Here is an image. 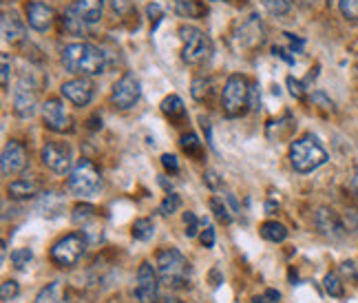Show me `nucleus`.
<instances>
[{"label": "nucleus", "mask_w": 358, "mask_h": 303, "mask_svg": "<svg viewBox=\"0 0 358 303\" xmlns=\"http://www.w3.org/2000/svg\"><path fill=\"white\" fill-rule=\"evenodd\" d=\"M62 66L69 73L91 78V76L104 73L106 60H104V53L95 45L73 43V45H66L62 49Z\"/></svg>", "instance_id": "obj_1"}, {"label": "nucleus", "mask_w": 358, "mask_h": 303, "mask_svg": "<svg viewBox=\"0 0 358 303\" xmlns=\"http://www.w3.org/2000/svg\"><path fill=\"white\" fill-rule=\"evenodd\" d=\"M157 272L164 286L169 288H186L190 281V261L177 251V248H164L157 253Z\"/></svg>", "instance_id": "obj_2"}, {"label": "nucleus", "mask_w": 358, "mask_h": 303, "mask_svg": "<svg viewBox=\"0 0 358 303\" xmlns=\"http://www.w3.org/2000/svg\"><path fill=\"white\" fill-rule=\"evenodd\" d=\"M327 162V150L321 146V142L314 135H303L301 140H294L290 144V164L292 169L301 175L312 173L321 169Z\"/></svg>", "instance_id": "obj_3"}, {"label": "nucleus", "mask_w": 358, "mask_h": 303, "mask_svg": "<svg viewBox=\"0 0 358 303\" xmlns=\"http://www.w3.org/2000/svg\"><path fill=\"white\" fill-rule=\"evenodd\" d=\"M179 40H182V60L186 64H203L213 56V40L201 29L192 24L179 27Z\"/></svg>", "instance_id": "obj_4"}, {"label": "nucleus", "mask_w": 358, "mask_h": 303, "mask_svg": "<svg viewBox=\"0 0 358 303\" xmlns=\"http://www.w3.org/2000/svg\"><path fill=\"white\" fill-rule=\"evenodd\" d=\"M222 108L224 115L235 120L241 118L248 108H250V82H248L243 76L232 73L222 91Z\"/></svg>", "instance_id": "obj_5"}, {"label": "nucleus", "mask_w": 358, "mask_h": 303, "mask_svg": "<svg viewBox=\"0 0 358 303\" xmlns=\"http://www.w3.org/2000/svg\"><path fill=\"white\" fill-rule=\"evenodd\" d=\"M66 186L76 197H93L102 188V173L91 160H78V164L69 173Z\"/></svg>", "instance_id": "obj_6"}, {"label": "nucleus", "mask_w": 358, "mask_h": 303, "mask_svg": "<svg viewBox=\"0 0 358 303\" xmlns=\"http://www.w3.org/2000/svg\"><path fill=\"white\" fill-rule=\"evenodd\" d=\"M89 239L85 237V232H71L62 239H58L51 248V261L60 268H73L82 255L87 253Z\"/></svg>", "instance_id": "obj_7"}, {"label": "nucleus", "mask_w": 358, "mask_h": 303, "mask_svg": "<svg viewBox=\"0 0 358 303\" xmlns=\"http://www.w3.org/2000/svg\"><path fill=\"white\" fill-rule=\"evenodd\" d=\"M230 43H232V49H235L239 56H241V53H250V51L259 49L261 45L266 43L264 22L259 20V16H248L237 27V31L232 34Z\"/></svg>", "instance_id": "obj_8"}, {"label": "nucleus", "mask_w": 358, "mask_h": 303, "mask_svg": "<svg viewBox=\"0 0 358 303\" xmlns=\"http://www.w3.org/2000/svg\"><path fill=\"white\" fill-rule=\"evenodd\" d=\"M159 272L157 268L150 264V261H144V264L137 268V277H135V299L140 303H155L159 299Z\"/></svg>", "instance_id": "obj_9"}, {"label": "nucleus", "mask_w": 358, "mask_h": 303, "mask_svg": "<svg viewBox=\"0 0 358 303\" xmlns=\"http://www.w3.org/2000/svg\"><path fill=\"white\" fill-rule=\"evenodd\" d=\"M40 157H43V164L58 175L64 173H71V164H73V153H71V146L66 142H47L40 150Z\"/></svg>", "instance_id": "obj_10"}, {"label": "nucleus", "mask_w": 358, "mask_h": 303, "mask_svg": "<svg viewBox=\"0 0 358 303\" xmlns=\"http://www.w3.org/2000/svg\"><path fill=\"white\" fill-rule=\"evenodd\" d=\"M140 95H142V85L140 80H137L133 73H124L115 85H113V91H111V102L122 108V111H127V108H133L137 102H140Z\"/></svg>", "instance_id": "obj_11"}, {"label": "nucleus", "mask_w": 358, "mask_h": 303, "mask_svg": "<svg viewBox=\"0 0 358 303\" xmlns=\"http://www.w3.org/2000/svg\"><path fill=\"white\" fill-rule=\"evenodd\" d=\"M314 224L319 228V232L323 237H327L329 241H343L348 237V226L343 222V217H338L332 209L327 206H321L314 215Z\"/></svg>", "instance_id": "obj_12"}, {"label": "nucleus", "mask_w": 358, "mask_h": 303, "mask_svg": "<svg viewBox=\"0 0 358 303\" xmlns=\"http://www.w3.org/2000/svg\"><path fill=\"white\" fill-rule=\"evenodd\" d=\"M43 120L45 127L53 133H69L73 131V120L66 113L64 104L58 98H49L43 104Z\"/></svg>", "instance_id": "obj_13"}, {"label": "nucleus", "mask_w": 358, "mask_h": 303, "mask_svg": "<svg viewBox=\"0 0 358 303\" xmlns=\"http://www.w3.org/2000/svg\"><path fill=\"white\" fill-rule=\"evenodd\" d=\"M38 108V95H36V89L31 82H27L24 78L18 80L16 89H13V113L18 118L27 120L36 113Z\"/></svg>", "instance_id": "obj_14"}, {"label": "nucleus", "mask_w": 358, "mask_h": 303, "mask_svg": "<svg viewBox=\"0 0 358 303\" xmlns=\"http://www.w3.org/2000/svg\"><path fill=\"white\" fill-rule=\"evenodd\" d=\"M62 98H66L69 102H73L76 106H87L93 100L95 87L93 82L85 76H78L73 80H66L64 85L60 87Z\"/></svg>", "instance_id": "obj_15"}, {"label": "nucleus", "mask_w": 358, "mask_h": 303, "mask_svg": "<svg viewBox=\"0 0 358 303\" xmlns=\"http://www.w3.org/2000/svg\"><path fill=\"white\" fill-rule=\"evenodd\" d=\"M27 167V150L20 142L11 140L3 148V157H0V169H3L5 177H13Z\"/></svg>", "instance_id": "obj_16"}, {"label": "nucleus", "mask_w": 358, "mask_h": 303, "mask_svg": "<svg viewBox=\"0 0 358 303\" xmlns=\"http://www.w3.org/2000/svg\"><path fill=\"white\" fill-rule=\"evenodd\" d=\"M24 11H27V22H29V27L36 31L51 29L53 20H56V11H53V7H49L45 3H38V0L27 3Z\"/></svg>", "instance_id": "obj_17"}, {"label": "nucleus", "mask_w": 358, "mask_h": 303, "mask_svg": "<svg viewBox=\"0 0 358 303\" xmlns=\"http://www.w3.org/2000/svg\"><path fill=\"white\" fill-rule=\"evenodd\" d=\"M0 27H3V38L11 45H18L24 40V22L16 11H3L0 18Z\"/></svg>", "instance_id": "obj_18"}, {"label": "nucleus", "mask_w": 358, "mask_h": 303, "mask_svg": "<svg viewBox=\"0 0 358 303\" xmlns=\"http://www.w3.org/2000/svg\"><path fill=\"white\" fill-rule=\"evenodd\" d=\"M102 9H104V0H73L71 5V11L87 24L98 22L102 18Z\"/></svg>", "instance_id": "obj_19"}, {"label": "nucleus", "mask_w": 358, "mask_h": 303, "mask_svg": "<svg viewBox=\"0 0 358 303\" xmlns=\"http://www.w3.org/2000/svg\"><path fill=\"white\" fill-rule=\"evenodd\" d=\"M7 192L11 199H31V197L40 195V182L36 177H20V180L9 184Z\"/></svg>", "instance_id": "obj_20"}, {"label": "nucleus", "mask_w": 358, "mask_h": 303, "mask_svg": "<svg viewBox=\"0 0 358 303\" xmlns=\"http://www.w3.org/2000/svg\"><path fill=\"white\" fill-rule=\"evenodd\" d=\"M62 209H64V197L56 190L43 192L38 199V206H36V211L43 217H58L62 213Z\"/></svg>", "instance_id": "obj_21"}, {"label": "nucleus", "mask_w": 358, "mask_h": 303, "mask_svg": "<svg viewBox=\"0 0 358 303\" xmlns=\"http://www.w3.org/2000/svg\"><path fill=\"white\" fill-rule=\"evenodd\" d=\"M175 11L182 18H201L206 16V7L201 5V0H173Z\"/></svg>", "instance_id": "obj_22"}, {"label": "nucleus", "mask_w": 358, "mask_h": 303, "mask_svg": "<svg viewBox=\"0 0 358 303\" xmlns=\"http://www.w3.org/2000/svg\"><path fill=\"white\" fill-rule=\"evenodd\" d=\"M261 237H264L266 241H272V244H281L287 239V235H290V230H287L281 222H266L261 224L259 228Z\"/></svg>", "instance_id": "obj_23"}, {"label": "nucleus", "mask_w": 358, "mask_h": 303, "mask_svg": "<svg viewBox=\"0 0 358 303\" xmlns=\"http://www.w3.org/2000/svg\"><path fill=\"white\" fill-rule=\"evenodd\" d=\"M131 235L137 241H150V239L155 237V224H153V219H148V217L135 219L133 226H131Z\"/></svg>", "instance_id": "obj_24"}, {"label": "nucleus", "mask_w": 358, "mask_h": 303, "mask_svg": "<svg viewBox=\"0 0 358 303\" xmlns=\"http://www.w3.org/2000/svg\"><path fill=\"white\" fill-rule=\"evenodd\" d=\"M162 113L175 120V118H184L186 108H184V100L179 98V95H169V98H164L162 102Z\"/></svg>", "instance_id": "obj_25"}, {"label": "nucleus", "mask_w": 358, "mask_h": 303, "mask_svg": "<svg viewBox=\"0 0 358 303\" xmlns=\"http://www.w3.org/2000/svg\"><path fill=\"white\" fill-rule=\"evenodd\" d=\"M190 95L195 98L197 102H206L210 100L213 95V80H206V78H195L190 85Z\"/></svg>", "instance_id": "obj_26"}, {"label": "nucleus", "mask_w": 358, "mask_h": 303, "mask_svg": "<svg viewBox=\"0 0 358 303\" xmlns=\"http://www.w3.org/2000/svg\"><path fill=\"white\" fill-rule=\"evenodd\" d=\"M36 303H62L60 281H53L47 288H43V290H40V295L36 297Z\"/></svg>", "instance_id": "obj_27"}, {"label": "nucleus", "mask_w": 358, "mask_h": 303, "mask_svg": "<svg viewBox=\"0 0 358 303\" xmlns=\"http://www.w3.org/2000/svg\"><path fill=\"white\" fill-rule=\"evenodd\" d=\"M261 5L266 7L268 13L277 18H283L292 11V0H261Z\"/></svg>", "instance_id": "obj_28"}, {"label": "nucleus", "mask_w": 358, "mask_h": 303, "mask_svg": "<svg viewBox=\"0 0 358 303\" xmlns=\"http://www.w3.org/2000/svg\"><path fill=\"white\" fill-rule=\"evenodd\" d=\"M62 20H64V29L71 34V36H82V34H85V29H87V22L80 20L76 13L71 11V7L64 11V18Z\"/></svg>", "instance_id": "obj_29"}, {"label": "nucleus", "mask_w": 358, "mask_h": 303, "mask_svg": "<svg viewBox=\"0 0 358 303\" xmlns=\"http://www.w3.org/2000/svg\"><path fill=\"white\" fill-rule=\"evenodd\" d=\"M323 288H325V293L329 295V297H336V299H341L343 295H345V288H343V283H341V277L336 272H327L325 274V279H323Z\"/></svg>", "instance_id": "obj_30"}, {"label": "nucleus", "mask_w": 358, "mask_h": 303, "mask_svg": "<svg viewBox=\"0 0 358 303\" xmlns=\"http://www.w3.org/2000/svg\"><path fill=\"white\" fill-rule=\"evenodd\" d=\"M95 217V206H91V204H78L76 209H73V213H71V222L73 224H89L91 219Z\"/></svg>", "instance_id": "obj_31"}, {"label": "nucleus", "mask_w": 358, "mask_h": 303, "mask_svg": "<svg viewBox=\"0 0 358 303\" xmlns=\"http://www.w3.org/2000/svg\"><path fill=\"white\" fill-rule=\"evenodd\" d=\"M179 206H182V197H179L177 192H169V195L164 197V202L159 204L157 213H159L162 217H171L173 213L179 211Z\"/></svg>", "instance_id": "obj_32"}, {"label": "nucleus", "mask_w": 358, "mask_h": 303, "mask_svg": "<svg viewBox=\"0 0 358 303\" xmlns=\"http://www.w3.org/2000/svg\"><path fill=\"white\" fill-rule=\"evenodd\" d=\"M182 148L186 150L188 155H192V157H199L201 155V150H203V146H201V142H199V137L195 135V133H186V135H182Z\"/></svg>", "instance_id": "obj_33"}, {"label": "nucleus", "mask_w": 358, "mask_h": 303, "mask_svg": "<svg viewBox=\"0 0 358 303\" xmlns=\"http://www.w3.org/2000/svg\"><path fill=\"white\" fill-rule=\"evenodd\" d=\"M31 259H34L31 248H18V251L11 253V264H13V268H18V270H24L27 266L31 264Z\"/></svg>", "instance_id": "obj_34"}, {"label": "nucleus", "mask_w": 358, "mask_h": 303, "mask_svg": "<svg viewBox=\"0 0 358 303\" xmlns=\"http://www.w3.org/2000/svg\"><path fill=\"white\" fill-rule=\"evenodd\" d=\"M210 211H213V215H215L222 224H230V222H232V215H230V211H228V206L224 204V199L213 197V199H210Z\"/></svg>", "instance_id": "obj_35"}, {"label": "nucleus", "mask_w": 358, "mask_h": 303, "mask_svg": "<svg viewBox=\"0 0 358 303\" xmlns=\"http://www.w3.org/2000/svg\"><path fill=\"white\" fill-rule=\"evenodd\" d=\"M20 295V283L18 281H13V279H7L3 286H0V299H3L5 303L13 301Z\"/></svg>", "instance_id": "obj_36"}, {"label": "nucleus", "mask_w": 358, "mask_h": 303, "mask_svg": "<svg viewBox=\"0 0 358 303\" xmlns=\"http://www.w3.org/2000/svg\"><path fill=\"white\" fill-rule=\"evenodd\" d=\"M338 9L343 13V18L358 22V0H338Z\"/></svg>", "instance_id": "obj_37"}, {"label": "nucleus", "mask_w": 358, "mask_h": 303, "mask_svg": "<svg viewBox=\"0 0 358 303\" xmlns=\"http://www.w3.org/2000/svg\"><path fill=\"white\" fill-rule=\"evenodd\" d=\"M184 224H186V237H197L199 232V219L195 213H184Z\"/></svg>", "instance_id": "obj_38"}, {"label": "nucleus", "mask_w": 358, "mask_h": 303, "mask_svg": "<svg viewBox=\"0 0 358 303\" xmlns=\"http://www.w3.org/2000/svg\"><path fill=\"white\" fill-rule=\"evenodd\" d=\"M287 89H290V95L296 100H303L306 98V85H303L301 80L292 78V76H287Z\"/></svg>", "instance_id": "obj_39"}, {"label": "nucleus", "mask_w": 358, "mask_h": 303, "mask_svg": "<svg viewBox=\"0 0 358 303\" xmlns=\"http://www.w3.org/2000/svg\"><path fill=\"white\" fill-rule=\"evenodd\" d=\"M0 60H3V71H0V82H3V89L7 91L9 85H11V60H9V53H3L0 56Z\"/></svg>", "instance_id": "obj_40"}, {"label": "nucleus", "mask_w": 358, "mask_h": 303, "mask_svg": "<svg viewBox=\"0 0 358 303\" xmlns=\"http://www.w3.org/2000/svg\"><path fill=\"white\" fill-rule=\"evenodd\" d=\"M343 222H345V226H348L350 232L358 235V209H350L345 213V217H343Z\"/></svg>", "instance_id": "obj_41"}, {"label": "nucleus", "mask_w": 358, "mask_h": 303, "mask_svg": "<svg viewBox=\"0 0 358 303\" xmlns=\"http://www.w3.org/2000/svg\"><path fill=\"white\" fill-rule=\"evenodd\" d=\"M281 301V293L279 290H266V295H257L252 299V303H279Z\"/></svg>", "instance_id": "obj_42"}, {"label": "nucleus", "mask_w": 358, "mask_h": 303, "mask_svg": "<svg viewBox=\"0 0 358 303\" xmlns=\"http://www.w3.org/2000/svg\"><path fill=\"white\" fill-rule=\"evenodd\" d=\"M146 16L150 18V22H153V29L157 27V22L162 20V16H164V9L157 5V3H150L148 7H146Z\"/></svg>", "instance_id": "obj_43"}, {"label": "nucleus", "mask_w": 358, "mask_h": 303, "mask_svg": "<svg viewBox=\"0 0 358 303\" xmlns=\"http://www.w3.org/2000/svg\"><path fill=\"white\" fill-rule=\"evenodd\" d=\"M111 7L115 13H120V16H127V13L133 11V3L131 0H111Z\"/></svg>", "instance_id": "obj_44"}, {"label": "nucleus", "mask_w": 358, "mask_h": 303, "mask_svg": "<svg viewBox=\"0 0 358 303\" xmlns=\"http://www.w3.org/2000/svg\"><path fill=\"white\" fill-rule=\"evenodd\" d=\"M162 167L166 169L169 173H179V160L171 153H164L162 155Z\"/></svg>", "instance_id": "obj_45"}, {"label": "nucleus", "mask_w": 358, "mask_h": 303, "mask_svg": "<svg viewBox=\"0 0 358 303\" xmlns=\"http://www.w3.org/2000/svg\"><path fill=\"white\" fill-rule=\"evenodd\" d=\"M201 246L203 248H213L215 241H217V235H215V228L213 226H206V230H201Z\"/></svg>", "instance_id": "obj_46"}, {"label": "nucleus", "mask_w": 358, "mask_h": 303, "mask_svg": "<svg viewBox=\"0 0 358 303\" xmlns=\"http://www.w3.org/2000/svg\"><path fill=\"white\" fill-rule=\"evenodd\" d=\"M312 102H314V104H323V108H329V111H332V108H334V102L329 100L323 91H316V93H312Z\"/></svg>", "instance_id": "obj_47"}, {"label": "nucleus", "mask_w": 358, "mask_h": 303, "mask_svg": "<svg viewBox=\"0 0 358 303\" xmlns=\"http://www.w3.org/2000/svg\"><path fill=\"white\" fill-rule=\"evenodd\" d=\"M259 106H261V93H259V85H257V82H252V85H250V108H252V111H257Z\"/></svg>", "instance_id": "obj_48"}, {"label": "nucleus", "mask_w": 358, "mask_h": 303, "mask_svg": "<svg viewBox=\"0 0 358 303\" xmlns=\"http://www.w3.org/2000/svg\"><path fill=\"white\" fill-rule=\"evenodd\" d=\"M341 272L345 274V277L358 281V270H356V264H354V261H345V264L341 266Z\"/></svg>", "instance_id": "obj_49"}, {"label": "nucleus", "mask_w": 358, "mask_h": 303, "mask_svg": "<svg viewBox=\"0 0 358 303\" xmlns=\"http://www.w3.org/2000/svg\"><path fill=\"white\" fill-rule=\"evenodd\" d=\"M203 182L208 184L213 190H217L219 186H222V180H219V175H217L215 171H206V175H203Z\"/></svg>", "instance_id": "obj_50"}, {"label": "nucleus", "mask_w": 358, "mask_h": 303, "mask_svg": "<svg viewBox=\"0 0 358 303\" xmlns=\"http://www.w3.org/2000/svg\"><path fill=\"white\" fill-rule=\"evenodd\" d=\"M272 53H274V56H277V58L285 60L287 64H294V56H290V51H287V49H283V47H274V49H272Z\"/></svg>", "instance_id": "obj_51"}, {"label": "nucleus", "mask_w": 358, "mask_h": 303, "mask_svg": "<svg viewBox=\"0 0 358 303\" xmlns=\"http://www.w3.org/2000/svg\"><path fill=\"white\" fill-rule=\"evenodd\" d=\"M283 36H287V40L292 43V51H294V53H301V51H303V45H306V43H303L301 38H296L294 34H283Z\"/></svg>", "instance_id": "obj_52"}, {"label": "nucleus", "mask_w": 358, "mask_h": 303, "mask_svg": "<svg viewBox=\"0 0 358 303\" xmlns=\"http://www.w3.org/2000/svg\"><path fill=\"white\" fill-rule=\"evenodd\" d=\"M350 190L354 192V197L358 199V167H354L352 177H350Z\"/></svg>", "instance_id": "obj_53"}, {"label": "nucleus", "mask_w": 358, "mask_h": 303, "mask_svg": "<svg viewBox=\"0 0 358 303\" xmlns=\"http://www.w3.org/2000/svg\"><path fill=\"white\" fill-rule=\"evenodd\" d=\"M155 303H186V301H182V299H177V297H171V295H164V297H159Z\"/></svg>", "instance_id": "obj_54"}, {"label": "nucleus", "mask_w": 358, "mask_h": 303, "mask_svg": "<svg viewBox=\"0 0 358 303\" xmlns=\"http://www.w3.org/2000/svg\"><path fill=\"white\" fill-rule=\"evenodd\" d=\"M226 202L230 204V209H232V211L239 213V204H237V199H235V195H232V192H228V195H226Z\"/></svg>", "instance_id": "obj_55"}, {"label": "nucleus", "mask_w": 358, "mask_h": 303, "mask_svg": "<svg viewBox=\"0 0 358 303\" xmlns=\"http://www.w3.org/2000/svg\"><path fill=\"white\" fill-rule=\"evenodd\" d=\"M210 279H213V286H215V288H217V286H222V277H219V270H217V268L210 272Z\"/></svg>", "instance_id": "obj_56"}, {"label": "nucleus", "mask_w": 358, "mask_h": 303, "mask_svg": "<svg viewBox=\"0 0 358 303\" xmlns=\"http://www.w3.org/2000/svg\"><path fill=\"white\" fill-rule=\"evenodd\" d=\"M296 3H301V5H306V7H310V5H314L316 0H296Z\"/></svg>", "instance_id": "obj_57"}, {"label": "nucleus", "mask_w": 358, "mask_h": 303, "mask_svg": "<svg viewBox=\"0 0 358 303\" xmlns=\"http://www.w3.org/2000/svg\"><path fill=\"white\" fill-rule=\"evenodd\" d=\"M213 3H222V0H213Z\"/></svg>", "instance_id": "obj_58"}, {"label": "nucleus", "mask_w": 358, "mask_h": 303, "mask_svg": "<svg viewBox=\"0 0 358 303\" xmlns=\"http://www.w3.org/2000/svg\"><path fill=\"white\" fill-rule=\"evenodd\" d=\"M356 71H358V62H356Z\"/></svg>", "instance_id": "obj_59"}]
</instances>
